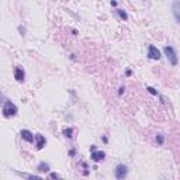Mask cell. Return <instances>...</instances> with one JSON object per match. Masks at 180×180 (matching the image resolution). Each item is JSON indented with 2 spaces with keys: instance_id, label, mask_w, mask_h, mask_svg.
Instances as JSON below:
<instances>
[{
  "instance_id": "cell-4",
  "label": "cell",
  "mask_w": 180,
  "mask_h": 180,
  "mask_svg": "<svg viewBox=\"0 0 180 180\" xmlns=\"http://www.w3.org/2000/svg\"><path fill=\"white\" fill-rule=\"evenodd\" d=\"M148 58L153 59V61H159L160 59V51L155 45H149L148 47Z\"/></svg>"
},
{
  "instance_id": "cell-14",
  "label": "cell",
  "mask_w": 180,
  "mask_h": 180,
  "mask_svg": "<svg viewBox=\"0 0 180 180\" xmlns=\"http://www.w3.org/2000/svg\"><path fill=\"white\" fill-rule=\"evenodd\" d=\"M146 90H148V92H149L151 94H153V96H159V93H158V92L155 90V89H153V87H146Z\"/></svg>"
},
{
  "instance_id": "cell-12",
  "label": "cell",
  "mask_w": 180,
  "mask_h": 180,
  "mask_svg": "<svg viewBox=\"0 0 180 180\" xmlns=\"http://www.w3.org/2000/svg\"><path fill=\"white\" fill-rule=\"evenodd\" d=\"M72 134H73V129H72V128H65L64 129V135L66 138H72Z\"/></svg>"
},
{
  "instance_id": "cell-5",
  "label": "cell",
  "mask_w": 180,
  "mask_h": 180,
  "mask_svg": "<svg viewBox=\"0 0 180 180\" xmlns=\"http://www.w3.org/2000/svg\"><path fill=\"white\" fill-rule=\"evenodd\" d=\"M106 158V153L103 151H92V153H90V159L93 160V162H100V160H103Z\"/></svg>"
},
{
  "instance_id": "cell-9",
  "label": "cell",
  "mask_w": 180,
  "mask_h": 180,
  "mask_svg": "<svg viewBox=\"0 0 180 180\" xmlns=\"http://www.w3.org/2000/svg\"><path fill=\"white\" fill-rule=\"evenodd\" d=\"M179 12H180V3H179V1H174V3H173V14H174V18H176V21H177V23H180Z\"/></svg>"
},
{
  "instance_id": "cell-18",
  "label": "cell",
  "mask_w": 180,
  "mask_h": 180,
  "mask_svg": "<svg viewBox=\"0 0 180 180\" xmlns=\"http://www.w3.org/2000/svg\"><path fill=\"white\" fill-rule=\"evenodd\" d=\"M18 30H20V33H21V35H24V28H21V27H18Z\"/></svg>"
},
{
  "instance_id": "cell-13",
  "label": "cell",
  "mask_w": 180,
  "mask_h": 180,
  "mask_svg": "<svg viewBox=\"0 0 180 180\" xmlns=\"http://www.w3.org/2000/svg\"><path fill=\"white\" fill-rule=\"evenodd\" d=\"M156 142L159 145H162L163 142H165V135H163V134H158L156 135Z\"/></svg>"
},
{
  "instance_id": "cell-1",
  "label": "cell",
  "mask_w": 180,
  "mask_h": 180,
  "mask_svg": "<svg viewBox=\"0 0 180 180\" xmlns=\"http://www.w3.org/2000/svg\"><path fill=\"white\" fill-rule=\"evenodd\" d=\"M3 116L6 117V118H10V117H14L16 114H17V106L14 104L13 101H10V100H6V103H4V106H3Z\"/></svg>"
},
{
  "instance_id": "cell-7",
  "label": "cell",
  "mask_w": 180,
  "mask_h": 180,
  "mask_svg": "<svg viewBox=\"0 0 180 180\" xmlns=\"http://www.w3.org/2000/svg\"><path fill=\"white\" fill-rule=\"evenodd\" d=\"M14 77H16V80L17 82H24V77H25V73H24V69L21 66H16L14 68Z\"/></svg>"
},
{
  "instance_id": "cell-15",
  "label": "cell",
  "mask_w": 180,
  "mask_h": 180,
  "mask_svg": "<svg viewBox=\"0 0 180 180\" xmlns=\"http://www.w3.org/2000/svg\"><path fill=\"white\" fill-rule=\"evenodd\" d=\"M49 177H51V179H61V176H59L58 173H51Z\"/></svg>"
},
{
  "instance_id": "cell-3",
  "label": "cell",
  "mask_w": 180,
  "mask_h": 180,
  "mask_svg": "<svg viewBox=\"0 0 180 180\" xmlns=\"http://www.w3.org/2000/svg\"><path fill=\"white\" fill-rule=\"evenodd\" d=\"M127 173H128V169L125 165H122V163L117 165L116 170H114V176H116L117 179H124L127 176Z\"/></svg>"
},
{
  "instance_id": "cell-17",
  "label": "cell",
  "mask_w": 180,
  "mask_h": 180,
  "mask_svg": "<svg viewBox=\"0 0 180 180\" xmlns=\"http://www.w3.org/2000/svg\"><path fill=\"white\" fill-rule=\"evenodd\" d=\"M111 6H113V7L117 6V1H116V0H111Z\"/></svg>"
},
{
  "instance_id": "cell-2",
  "label": "cell",
  "mask_w": 180,
  "mask_h": 180,
  "mask_svg": "<svg viewBox=\"0 0 180 180\" xmlns=\"http://www.w3.org/2000/svg\"><path fill=\"white\" fill-rule=\"evenodd\" d=\"M163 52L168 56V61L173 65V66L177 65V53H176V51L173 49V47H170V45L168 47V45H166V47L163 48Z\"/></svg>"
},
{
  "instance_id": "cell-8",
  "label": "cell",
  "mask_w": 180,
  "mask_h": 180,
  "mask_svg": "<svg viewBox=\"0 0 180 180\" xmlns=\"http://www.w3.org/2000/svg\"><path fill=\"white\" fill-rule=\"evenodd\" d=\"M20 135H21V138H23L24 141H27L30 144L34 142V134L31 132V131H28V129H23V131L20 132Z\"/></svg>"
},
{
  "instance_id": "cell-16",
  "label": "cell",
  "mask_w": 180,
  "mask_h": 180,
  "mask_svg": "<svg viewBox=\"0 0 180 180\" xmlns=\"http://www.w3.org/2000/svg\"><path fill=\"white\" fill-rule=\"evenodd\" d=\"M124 92H125V87H122V86H121V87H120V90H118V94L121 96V94L124 93Z\"/></svg>"
},
{
  "instance_id": "cell-6",
  "label": "cell",
  "mask_w": 180,
  "mask_h": 180,
  "mask_svg": "<svg viewBox=\"0 0 180 180\" xmlns=\"http://www.w3.org/2000/svg\"><path fill=\"white\" fill-rule=\"evenodd\" d=\"M34 140L35 142H37V149H42L44 146H45V144H47V140H45V137L44 135H41V134H35L34 135Z\"/></svg>"
},
{
  "instance_id": "cell-10",
  "label": "cell",
  "mask_w": 180,
  "mask_h": 180,
  "mask_svg": "<svg viewBox=\"0 0 180 180\" xmlns=\"http://www.w3.org/2000/svg\"><path fill=\"white\" fill-rule=\"evenodd\" d=\"M37 169H38V172H48V170H49V165L45 162H41Z\"/></svg>"
},
{
  "instance_id": "cell-11",
  "label": "cell",
  "mask_w": 180,
  "mask_h": 180,
  "mask_svg": "<svg viewBox=\"0 0 180 180\" xmlns=\"http://www.w3.org/2000/svg\"><path fill=\"white\" fill-rule=\"evenodd\" d=\"M116 13H117V14H118V17L121 18V20H128L127 13L124 12V10H120V9H118V10H116Z\"/></svg>"
}]
</instances>
